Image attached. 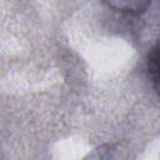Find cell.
I'll return each instance as SVG.
<instances>
[{
  "label": "cell",
  "instance_id": "obj_1",
  "mask_svg": "<svg viewBox=\"0 0 160 160\" xmlns=\"http://www.w3.org/2000/svg\"><path fill=\"white\" fill-rule=\"evenodd\" d=\"M149 70L150 76H152L154 81L158 84V48L155 46L149 56Z\"/></svg>",
  "mask_w": 160,
  "mask_h": 160
}]
</instances>
